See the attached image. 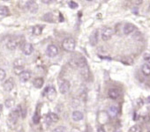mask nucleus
I'll list each match as a JSON object with an SVG mask.
<instances>
[{"instance_id": "1", "label": "nucleus", "mask_w": 150, "mask_h": 132, "mask_svg": "<svg viewBox=\"0 0 150 132\" xmlns=\"http://www.w3.org/2000/svg\"><path fill=\"white\" fill-rule=\"evenodd\" d=\"M24 36L22 35H15V36H12L8 41H7V48L11 50H14L16 49L17 48L21 47V46H23L24 44Z\"/></svg>"}, {"instance_id": "2", "label": "nucleus", "mask_w": 150, "mask_h": 132, "mask_svg": "<svg viewBox=\"0 0 150 132\" xmlns=\"http://www.w3.org/2000/svg\"><path fill=\"white\" fill-rule=\"evenodd\" d=\"M78 68H79L80 73L83 77V79H85L86 80L88 79V77H89V68H88L87 60L84 57H81L78 61Z\"/></svg>"}, {"instance_id": "3", "label": "nucleus", "mask_w": 150, "mask_h": 132, "mask_svg": "<svg viewBox=\"0 0 150 132\" xmlns=\"http://www.w3.org/2000/svg\"><path fill=\"white\" fill-rule=\"evenodd\" d=\"M20 115H21V113H20L19 107L14 108L13 110H12V112L9 114L8 120H7V123H8L10 128H15V126H16V124H17V122L19 121Z\"/></svg>"}, {"instance_id": "4", "label": "nucleus", "mask_w": 150, "mask_h": 132, "mask_svg": "<svg viewBox=\"0 0 150 132\" xmlns=\"http://www.w3.org/2000/svg\"><path fill=\"white\" fill-rule=\"evenodd\" d=\"M62 47L65 51L72 52L74 51L75 48H76V42H75L73 38H65L62 42Z\"/></svg>"}, {"instance_id": "5", "label": "nucleus", "mask_w": 150, "mask_h": 132, "mask_svg": "<svg viewBox=\"0 0 150 132\" xmlns=\"http://www.w3.org/2000/svg\"><path fill=\"white\" fill-rule=\"evenodd\" d=\"M45 94L49 100L53 101L57 98V91L54 86H49L45 89Z\"/></svg>"}, {"instance_id": "6", "label": "nucleus", "mask_w": 150, "mask_h": 132, "mask_svg": "<svg viewBox=\"0 0 150 132\" xmlns=\"http://www.w3.org/2000/svg\"><path fill=\"white\" fill-rule=\"evenodd\" d=\"M57 54H58V49H57L56 45L50 44V45H49L47 47V48H46V55L49 57H55Z\"/></svg>"}, {"instance_id": "7", "label": "nucleus", "mask_w": 150, "mask_h": 132, "mask_svg": "<svg viewBox=\"0 0 150 132\" xmlns=\"http://www.w3.org/2000/svg\"><path fill=\"white\" fill-rule=\"evenodd\" d=\"M113 33H114V31H113L112 28H110V27H104L103 29V32H102V38H103V41L110 40L112 37Z\"/></svg>"}, {"instance_id": "8", "label": "nucleus", "mask_w": 150, "mask_h": 132, "mask_svg": "<svg viewBox=\"0 0 150 132\" xmlns=\"http://www.w3.org/2000/svg\"><path fill=\"white\" fill-rule=\"evenodd\" d=\"M70 82L68 80H63L62 82L59 83V92L62 93V94H64L66 93L69 89H70Z\"/></svg>"}, {"instance_id": "9", "label": "nucleus", "mask_w": 150, "mask_h": 132, "mask_svg": "<svg viewBox=\"0 0 150 132\" xmlns=\"http://www.w3.org/2000/svg\"><path fill=\"white\" fill-rule=\"evenodd\" d=\"M34 51V46L31 43H24L22 46V52L26 55H30Z\"/></svg>"}, {"instance_id": "10", "label": "nucleus", "mask_w": 150, "mask_h": 132, "mask_svg": "<svg viewBox=\"0 0 150 132\" xmlns=\"http://www.w3.org/2000/svg\"><path fill=\"white\" fill-rule=\"evenodd\" d=\"M13 86H14V80L13 79L10 78L8 79L5 83H4V90L6 92H11L13 89Z\"/></svg>"}, {"instance_id": "11", "label": "nucleus", "mask_w": 150, "mask_h": 132, "mask_svg": "<svg viewBox=\"0 0 150 132\" xmlns=\"http://www.w3.org/2000/svg\"><path fill=\"white\" fill-rule=\"evenodd\" d=\"M27 10H28L31 13L35 14L38 11V5L35 1H28V7Z\"/></svg>"}, {"instance_id": "12", "label": "nucleus", "mask_w": 150, "mask_h": 132, "mask_svg": "<svg viewBox=\"0 0 150 132\" xmlns=\"http://www.w3.org/2000/svg\"><path fill=\"white\" fill-rule=\"evenodd\" d=\"M98 39H99V31L98 30H95L92 34L90 35V38H89V42L92 46H95L97 44L98 42Z\"/></svg>"}, {"instance_id": "13", "label": "nucleus", "mask_w": 150, "mask_h": 132, "mask_svg": "<svg viewBox=\"0 0 150 132\" xmlns=\"http://www.w3.org/2000/svg\"><path fill=\"white\" fill-rule=\"evenodd\" d=\"M119 94H120V93H119L118 89H117V88H110L108 91V95L112 100H117L119 97Z\"/></svg>"}, {"instance_id": "14", "label": "nucleus", "mask_w": 150, "mask_h": 132, "mask_svg": "<svg viewBox=\"0 0 150 132\" xmlns=\"http://www.w3.org/2000/svg\"><path fill=\"white\" fill-rule=\"evenodd\" d=\"M31 78V72H28V71H24L21 75H20V80L22 82V83H26L28 82Z\"/></svg>"}, {"instance_id": "15", "label": "nucleus", "mask_w": 150, "mask_h": 132, "mask_svg": "<svg viewBox=\"0 0 150 132\" xmlns=\"http://www.w3.org/2000/svg\"><path fill=\"white\" fill-rule=\"evenodd\" d=\"M117 113H118V107H116V106H111V107H110V108H109L107 114H108L109 117L115 118V117L117 116Z\"/></svg>"}, {"instance_id": "16", "label": "nucleus", "mask_w": 150, "mask_h": 132, "mask_svg": "<svg viewBox=\"0 0 150 132\" xmlns=\"http://www.w3.org/2000/svg\"><path fill=\"white\" fill-rule=\"evenodd\" d=\"M135 30V26L131 23H127L124 27V33L125 34H130Z\"/></svg>"}, {"instance_id": "17", "label": "nucleus", "mask_w": 150, "mask_h": 132, "mask_svg": "<svg viewBox=\"0 0 150 132\" xmlns=\"http://www.w3.org/2000/svg\"><path fill=\"white\" fill-rule=\"evenodd\" d=\"M72 120L75 121H81L83 119V114L81 112V111H74L72 112Z\"/></svg>"}, {"instance_id": "18", "label": "nucleus", "mask_w": 150, "mask_h": 132, "mask_svg": "<svg viewBox=\"0 0 150 132\" xmlns=\"http://www.w3.org/2000/svg\"><path fill=\"white\" fill-rule=\"evenodd\" d=\"M42 30H43V26L36 25L32 27V34L35 35H40L42 33Z\"/></svg>"}, {"instance_id": "19", "label": "nucleus", "mask_w": 150, "mask_h": 132, "mask_svg": "<svg viewBox=\"0 0 150 132\" xmlns=\"http://www.w3.org/2000/svg\"><path fill=\"white\" fill-rule=\"evenodd\" d=\"M43 84H44V81H43V79H42V78H37L33 82L34 86L37 89H41L42 87Z\"/></svg>"}, {"instance_id": "20", "label": "nucleus", "mask_w": 150, "mask_h": 132, "mask_svg": "<svg viewBox=\"0 0 150 132\" xmlns=\"http://www.w3.org/2000/svg\"><path fill=\"white\" fill-rule=\"evenodd\" d=\"M141 72H142L143 75H145L146 77L150 76V65L147 63H144L141 66Z\"/></svg>"}, {"instance_id": "21", "label": "nucleus", "mask_w": 150, "mask_h": 132, "mask_svg": "<svg viewBox=\"0 0 150 132\" xmlns=\"http://www.w3.org/2000/svg\"><path fill=\"white\" fill-rule=\"evenodd\" d=\"M47 117L49 118V120H50V122H56V121H57L58 120H59V117H58V115L56 114V113H50L48 115H47Z\"/></svg>"}, {"instance_id": "22", "label": "nucleus", "mask_w": 150, "mask_h": 132, "mask_svg": "<svg viewBox=\"0 0 150 132\" xmlns=\"http://www.w3.org/2000/svg\"><path fill=\"white\" fill-rule=\"evenodd\" d=\"M13 66H14V67H24V66H25V62L21 58L15 59L14 62H13Z\"/></svg>"}, {"instance_id": "23", "label": "nucleus", "mask_w": 150, "mask_h": 132, "mask_svg": "<svg viewBox=\"0 0 150 132\" xmlns=\"http://www.w3.org/2000/svg\"><path fill=\"white\" fill-rule=\"evenodd\" d=\"M9 9L7 6H0V15L1 16H7L9 14Z\"/></svg>"}, {"instance_id": "24", "label": "nucleus", "mask_w": 150, "mask_h": 132, "mask_svg": "<svg viewBox=\"0 0 150 132\" xmlns=\"http://www.w3.org/2000/svg\"><path fill=\"white\" fill-rule=\"evenodd\" d=\"M129 132H141V127L138 124H135L129 128Z\"/></svg>"}, {"instance_id": "25", "label": "nucleus", "mask_w": 150, "mask_h": 132, "mask_svg": "<svg viewBox=\"0 0 150 132\" xmlns=\"http://www.w3.org/2000/svg\"><path fill=\"white\" fill-rule=\"evenodd\" d=\"M13 105H14V100L13 99H7L5 101V106L7 108H12L13 107Z\"/></svg>"}, {"instance_id": "26", "label": "nucleus", "mask_w": 150, "mask_h": 132, "mask_svg": "<svg viewBox=\"0 0 150 132\" xmlns=\"http://www.w3.org/2000/svg\"><path fill=\"white\" fill-rule=\"evenodd\" d=\"M13 72L16 75H21L23 72H24V67H14L13 68Z\"/></svg>"}, {"instance_id": "27", "label": "nucleus", "mask_w": 150, "mask_h": 132, "mask_svg": "<svg viewBox=\"0 0 150 132\" xmlns=\"http://www.w3.org/2000/svg\"><path fill=\"white\" fill-rule=\"evenodd\" d=\"M32 120H33V122H34L35 124L39 123V121H40V115H39V114H38L37 112H35V114H34V116H33Z\"/></svg>"}, {"instance_id": "28", "label": "nucleus", "mask_w": 150, "mask_h": 132, "mask_svg": "<svg viewBox=\"0 0 150 132\" xmlns=\"http://www.w3.org/2000/svg\"><path fill=\"white\" fill-rule=\"evenodd\" d=\"M68 6L71 9H77L79 7V5L74 1H68Z\"/></svg>"}, {"instance_id": "29", "label": "nucleus", "mask_w": 150, "mask_h": 132, "mask_svg": "<svg viewBox=\"0 0 150 132\" xmlns=\"http://www.w3.org/2000/svg\"><path fill=\"white\" fill-rule=\"evenodd\" d=\"M6 71L3 70V69H0V82L4 81V79H6Z\"/></svg>"}, {"instance_id": "30", "label": "nucleus", "mask_w": 150, "mask_h": 132, "mask_svg": "<svg viewBox=\"0 0 150 132\" xmlns=\"http://www.w3.org/2000/svg\"><path fill=\"white\" fill-rule=\"evenodd\" d=\"M64 128L63 126H59V127H57L56 128H54L51 132H64Z\"/></svg>"}, {"instance_id": "31", "label": "nucleus", "mask_w": 150, "mask_h": 132, "mask_svg": "<svg viewBox=\"0 0 150 132\" xmlns=\"http://www.w3.org/2000/svg\"><path fill=\"white\" fill-rule=\"evenodd\" d=\"M143 58L145 59V61L150 62V54H149V53H145V54L143 55Z\"/></svg>"}, {"instance_id": "32", "label": "nucleus", "mask_w": 150, "mask_h": 132, "mask_svg": "<svg viewBox=\"0 0 150 132\" xmlns=\"http://www.w3.org/2000/svg\"><path fill=\"white\" fill-rule=\"evenodd\" d=\"M98 132H104V129L102 127H100V128H98Z\"/></svg>"}, {"instance_id": "33", "label": "nucleus", "mask_w": 150, "mask_h": 132, "mask_svg": "<svg viewBox=\"0 0 150 132\" xmlns=\"http://www.w3.org/2000/svg\"><path fill=\"white\" fill-rule=\"evenodd\" d=\"M42 3H44V4H50V3H51V1H45V0H42Z\"/></svg>"}, {"instance_id": "34", "label": "nucleus", "mask_w": 150, "mask_h": 132, "mask_svg": "<svg viewBox=\"0 0 150 132\" xmlns=\"http://www.w3.org/2000/svg\"><path fill=\"white\" fill-rule=\"evenodd\" d=\"M146 101H147L148 103H150V96H148V97H147V99H146Z\"/></svg>"}, {"instance_id": "35", "label": "nucleus", "mask_w": 150, "mask_h": 132, "mask_svg": "<svg viewBox=\"0 0 150 132\" xmlns=\"http://www.w3.org/2000/svg\"><path fill=\"white\" fill-rule=\"evenodd\" d=\"M115 132H120V131H118V130H117V131H115Z\"/></svg>"}, {"instance_id": "36", "label": "nucleus", "mask_w": 150, "mask_h": 132, "mask_svg": "<svg viewBox=\"0 0 150 132\" xmlns=\"http://www.w3.org/2000/svg\"><path fill=\"white\" fill-rule=\"evenodd\" d=\"M148 132H150V131H148Z\"/></svg>"}]
</instances>
